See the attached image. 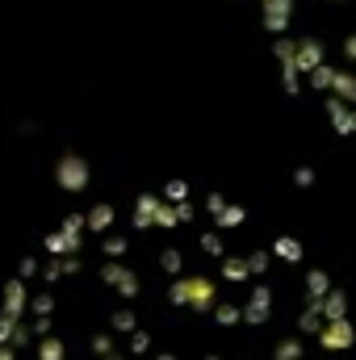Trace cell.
<instances>
[{
    "mask_svg": "<svg viewBox=\"0 0 356 360\" xmlns=\"http://www.w3.org/2000/svg\"><path fill=\"white\" fill-rule=\"evenodd\" d=\"M293 96L314 92L336 126L356 134V0H252Z\"/></svg>",
    "mask_w": 356,
    "mask_h": 360,
    "instance_id": "cell-1",
    "label": "cell"
},
{
    "mask_svg": "<svg viewBox=\"0 0 356 360\" xmlns=\"http://www.w3.org/2000/svg\"><path fill=\"white\" fill-rule=\"evenodd\" d=\"M0 360H8V356H0Z\"/></svg>",
    "mask_w": 356,
    "mask_h": 360,
    "instance_id": "cell-4",
    "label": "cell"
},
{
    "mask_svg": "<svg viewBox=\"0 0 356 360\" xmlns=\"http://www.w3.org/2000/svg\"><path fill=\"white\" fill-rule=\"evenodd\" d=\"M172 302H177V306H197V310H210V306L218 302V289H214V281H210V276L193 272V276H180L177 285H172Z\"/></svg>",
    "mask_w": 356,
    "mask_h": 360,
    "instance_id": "cell-2",
    "label": "cell"
},
{
    "mask_svg": "<svg viewBox=\"0 0 356 360\" xmlns=\"http://www.w3.org/2000/svg\"><path fill=\"white\" fill-rule=\"evenodd\" d=\"M352 340H356V331H352V323L348 319H336V323H327V331H323V348H352Z\"/></svg>",
    "mask_w": 356,
    "mask_h": 360,
    "instance_id": "cell-3",
    "label": "cell"
}]
</instances>
